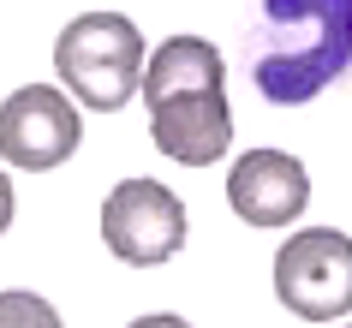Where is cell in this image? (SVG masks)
<instances>
[{
  "label": "cell",
  "mask_w": 352,
  "mask_h": 328,
  "mask_svg": "<svg viewBox=\"0 0 352 328\" xmlns=\"http://www.w3.org/2000/svg\"><path fill=\"white\" fill-rule=\"evenodd\" d=\"M144 108L149 138L167 162L215 167L233 149V108H227V60L204 36H167L144 60Z\"/></svg>",
  "instance_id": "6da1fadb"
},
{
  "label": "cell",
  "mask_w": 352,
  "mask_h": 328,
  "mask_svg": "<svg viewBox=\"0 0 352 328\" xmlns=\"http://www.w3.org/2000/svg\"><path fill=\"white\" fill-rule=\"evenodd\" d=\"M54 72L72 102L96 113H120L144 84V30L126 12H84L60 30Z\"/></svg>",
  "instance_id": "3957f363"
},
{
  "label": "cell",
  "mask_w": 352,
  "mask_h": 328,
  "mask_svg": "<svg viewBox=\"0 0 352 328\" xmlns=\"http://www.w3.org/2000/svg\"><path fill=\"white\" fill-rule=\"evenodd\" d=\"M6 227H12V179L0 173V233H6Z\"/></svg>",
  "instance_id": "9c48e42d"
},
{
  "label": "cell",
  "mask_w": 352,
  "mask_h": 328,
  "mask_svg": "<svg viewBox=\"0 0 352 328\" xmlns=\"http://www.w3.org/2000/svg\"><path fill=\"white\" fill-rule=\"evenodd\" d=\"M245 66L263 102L298 108L352 72V0H263Z\"/></svg>",
  "instance_id": "7a4b0ae2"
},
{
  "label": "cell",
  "mask_w": 352,
  "mask_h": 328,
  "mask_svg": "<svg viewBox=\"0 0 352 328\" xmlns=\"http://www.w3.org/2000/svg\"><path fill=\"white\" fill-rule=\"evenodd\" d=\"M78 144H84V120L66 90L24 84L0 102V162L24 167V173H48V167L72 162Z\"/></svg>",
  "instance_id": "8992f818"
},
{
  "label": "cell",
  "mask_w": 352,
  "mask_h": 328,
  "mask_svg": "<svg viewBox=\"0 0 352 328\" xmlns=\"http://www.w3.org/2000/svg\"><path fill=\"white\" fill-rule=\"evenodd\" d=\"M227 203L251 227H287L311 203V173L287 149H245L227 173Z\"/></svg>",
  "instance_id": "52a82bcc"
},
{
  "label": "cell",
  "mask_w": 352,
  "mask_h": 328,
  "mask_svg": "<svg viewBox=\"0 0 352 328\" xmlns=\"http://www.w3.org/2000/svg\"><path fill=\"white\" fill-rule=\"evenodd\" d=\"M102 245L131 269H155L186 245V203L162 179H120L102 203Z\"/></svg>",
  "instance_id": "5b68a950"
},
{
  "label": "cell",
  "mask_w": 352,
  "mask_h": 328,
  "mask_svg": "<svg viewBox=\"0 0 352 328\" xmlns=\"http://www.w3.org/2000/svg\"><path fill=\"white\" fill-rule=\"evenodd\" d=\"M275 298L305 322L352 316V239L334 227H298L275 256Z\"/></svg>",
  "instance_id": "277c9868"
},
{
  "label": "cell",
  "mask_w": 352,
  "mask_h": 328,
  "mask_svg": "<svg viewBox=\"0 0 352 328\" xmlns=\"http://www.w3.org/2000/svg\"><path fill=\"white\" fill-rule=\"evenodd\" d=\"M19 322L54 328L60 316H54V305H48V298H30V292H0V328H19Z\"/></svg>",
  "instance_id": "ba28073f"
}]
</instances>
